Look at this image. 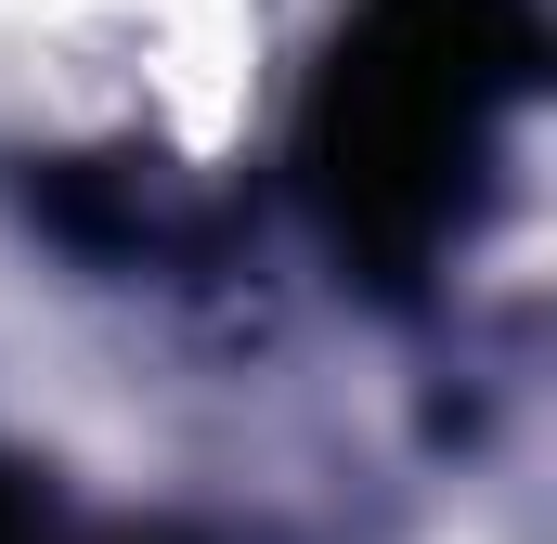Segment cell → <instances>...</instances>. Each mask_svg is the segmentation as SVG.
Returning <instances> with one entry per match:
<instances>
[{
	"mask_svg": "<svg viewBox=\"0 0 557 544\" xmlns=\"http://www.w3.org/2000/svg\"><path fill=\"white\" fill-rule=\"evenodd\" d=\"M39 208H52V234H78V247H104V260H208V247H221V195H195V182L156 169V156L52 169Z\"/></svg>",
	"mask_w": 557,
	"mask_h": 544,
	"instance_id": "cell-2",
	"label": "cell"
},
{
	"mask_svg": "<svg viewBox=\"0 0 557 544\" xmlns=\"http://www.w3.org/2000/svg\"><path fill=\"white\" fill-rule=\"evenodd\" d=\"M532 78H545L532 0H363L337 26L298 118V182L324 208V247L376 298H416L467 247Z\"/></svg>",
	"mask_w": 557,
	"mask_h": 544,
	"instance_id": "cell-1",
	"label": "cell"
},
{
	"mask_svg": "<svg viewBox=\"0 0 557 544\" xmlns=\"http://www.w3.org/2000/svg\"><path fill=\"white\" fill-rule=\"evenodd\" d=\"M0 544H182V532H78L52 480H26V467H0Z\"/></svg>",
	"mask_w": 557,
	"mask_h": 544,
	"instance_id": "cell-3",
	"label": "cell"
}]
</instances>
